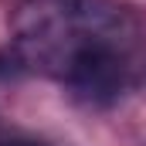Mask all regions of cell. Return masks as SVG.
<instances>
[{
  "label": "cell",
  "instance_id": "cell-1",
  "mask_svg": "<svg viewBox=\"0 0 146 146\" xmlns=\"http://www.w3.org/2000/svg\"><path fill=\"white\" fill-rule=\"evenodd\" d=\"M21 68L61 82L85 106H112L136 82L139 24L112 0H27L14 24Z\"/></svg>",
  "mask_w": 146,
  "mask_h": 146
},
{
  "label": "cell",
  "instance_id": "cell-2",
  "mask_svg": "<svg viewBox=\"0 0 146 146\" xmlns=\"http://www.w3.org/2000/svg\"><path fill=\"white\" fill-rule=\"evenodd\" d=\"M0 146H48V143H41L27 133H10V136H0Z\"/></svg>",
  "mask_w": 146,
  "mask_h": 146
}]
</instances>
